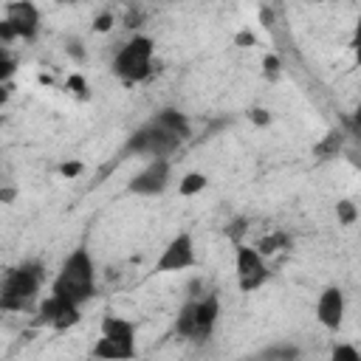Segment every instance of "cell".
Here are the masks:
<instances>
[{
    "instance_id": "6da1fadb",
    "label": "cell",
    "mask_w": 361,
    "mask_h": 361,
    "mask_svg": "<svg viewBox=\"0 0 361 361\" xmlns=\"http://www.w3.org/2000/svg\"><path fill=\"white\" fill-rule=\"evenodd\" d=\"M51 293L65 302H73V305H82L96 293V271H93L90 254L85 248H76L62 262V268L51 285Z\"/></svg>"
},
{
    "instance_id": "7a4b0ae2",
    "label": "cell",
    "mask_w": 361,
    "mask_h": 361,
    "mask_svg": "<svg viewBox=\"0 0 361 361\" xmlns=\"http://www.w3.org/2000/svg\"><path fill=\"white\" fill-rule=\"evenodd\" d=\"M39 282H42V268L37 262H23L17 271H8L3 282V293H0V307L23 310L39 290Z\"/></svg>"
},
{
    "instance_id": "3957f363",
    "label": "cell",
    "mask_w": 361,
    "mask_h": 361,
    "mask_svg": "<svg viewBox=\"0 0 361 361\" xmlns=\"http://www.w3.org/2000/svg\"><path fill=\"white\" fill-rule=\"evenodd\" d=\"M113 73L124 82H141L152 73V39L133 37L113 59Z\"/></svg>"
},
{
    "instance_id": "277c9868",
    "label": "cell",
    "mask_w": 361,
    "mask_h": 361,
    "mask_svg": "<svg viewBox=\"0 0 361 361\" xmlns=\"http://www.w3.org/2000/svg\"><path fill=\"white\" fill-rule=\"evenodd\" d=\"M183 138H178V135H172L169 130H164V127H158L155 121L152 124H147L144 130H138L133 138H130V144H127V149L130 152H138V155H152V158H166L178 144H180Z\"/></svg>"
},
{
    "instance_id": "5b68a950",
    "label": "cell",
    "mask_w": 361,
    "mask_h": 361,
    "mask_svg": "<svg viewBox=\"0 0 361 361\" xmlns=\"http://www.w3.org/2000/svg\"><path fill=\"white\" fill-rule=\"evenodd\" d=\"M195 265V243L189 234H178L169 240V245L164 248V254L155 262L158 274H172V271H183Z\"/></svg>"
},
{
    "instance_id": "8992f818",
    "label": "cell",
    "mask_w": 361,
    "mask_h": 361,
    "mask_svg": "<svg viewBox=\"0 0 361 361\" xmlns=\"http://www.w3.org/2000/svg\"><path fill=\"white\" fill-rule=\"evenodd\" d=\"M237 276H240V290H245V293L257 290L268 279V271H265L259 248H248V245L237 248Z\"/></svg>"
},
{
    "instance_id": "52a82bcc",
    "label": "cell",
    "mask_w": 361,
    "mask_h": 361,
    "mask_svg": "<svg viewBox=\"0 0 361 361\" xmlns=\"http://www.w3.org/2000/svg\"><path fill=\"white\" fill-rule=\"evenodd\" d=\"M166 180H169V161L166 158H152L130 180V192H135V195H158V192H164Z\"/></svg>"
},
{
    "instance_id": "ba28073f",
    "label": "cell",
    "mask_w": 361,
    "mask_h": 361,
    "mask_svg": "<svg viewBox=\"0 0 361 361\" xmlns=\"http://www.w3.org/2000/svg\"><path fill=\"white\" fill-rule=\"evenodd\" d=\"M39 322L42 324H51L56 330H65V327H73L79 322V305L73 302H65L59 296H48L42 305H39Z\"/></svg>"
},
{
    "instance_id": "9c48e42d",
    "label": "cell",
    "mask_w": 361,
    "mask_h": 361,
    "mask_svg": "<svg viewBox=\"0 0 361 361\" xmlns=\"http://www.w3.org/2000/svg\"><path fill=\"white\" fill-rule=\"evenodd\" d=\"M6 20L17 28V37L34 39L39 31V11L31 0H14L6 6Z\"/></svg>"
},
{
    "instance_id": "30bf717a",
    "label": "cell",
    "mask_w": 361,
    "mask_h": 361,
    "mask_svg": "<svg viewBox=\"0 0 361 361\" xmlns=\"http://www.w3.org/2000/svg\"><path fill=\"white\" fill-rule=\"evenodd\" d=\"M316 316L327 330H338L341 327V319H344V293H341V288L330 285V288L322 290L319 305H316Z\"/></svg>"
},
{
    "instance_id": "8fae6325",
    "label": "cell",
    "mask_w": 361,
    "mask_h": 361,
    "mask_svg": "<svg viewBox=\"0 0 361 361\" xmlns=\"http://www.w3.org/2000/svg\"><path fill=\"white\" fill-rule=\"evenodd\" d=\"M217 313H220L217 296L209 293L206 299L197 302V338H195V341H203V338L212 333V327H214V322H217Z\"/></svg>"
},
{
    "instance_id": "7c38bea8",
    "label": "cell",
    "mask_w": 361,
    "mask_h": 361,
    "mask_svg": "<svg viewBox=\"0 0 361 361\" xmlns=\"http://www.w3.org/2000/svg\"><path fill=\"white\" fill-rule=\"evenodd\" d=\"M90 353H93L96 358H133V355H135V344H130V341H116V338L102 336V338L93 344Z\"/></svg>"
},
{
    "instance_id": "4fadbf2b",
    "label": "cell",
    "mask_w": 361,
    "mask_h": 361,
    "mask_svg": "<svg viewBox=\"0 0 361 361\" xmlns=\"http://www.w3.org/2000/svg\"><path fill=\"white\" fill-rule=\"evenodd\" d=\"M158 127H164V130H169L172 135H178V138H189V121H186V116L180 113V110H172V107H166V110H161L155 118H152Z\"/></svg>"
},
{
    "instance_id": "5bb4252c",
    "label": "cell",
    "mask_w": 361,
    "mask_h": 361,
    "mask_svg": "<svg viewBox=\"0 0 361 361\" xmlns=\"http://www.w3.org/2000/svg\"><path fill=\"white\" fill-rule=\"evenodd\" d=\"M102 336H107V338H116V341H135V327H133V322H127V319H118V316H107L104 322H102Z\"/></svg>"
},
{
    "instance_id": "9a60e30c",
    "label": "cell",
    "mask_w": 361,
    "mask_h": 361,
    "mask_svg": "<svg viewBox=\"0 0 361 361\" xmlns=\"http://www.w3.org/2000/svg\"><path fill=\"white\" fill-rule=\"evenodd\" d=\"M175 330L183 338H197V302H189V305L180 307L178 322H175Z\"/></svg>"
},
{
    "instance_id": "2e32d148",
    "label": "cell",
    "mask_w": 361,
    "mask_h": 361,
    "mask_svg": "<svg viewBox=\"0 0 361 361\" xmlns=\"http://www.w3.org/2000/svg\"><path fill=\"white\" fill-rule=\"evenodd\" d=\"M203 189H206V175L203 172H189V175L180 178V195L192 197V195H197Z\"/></svg>"
},
{
    "instance_id": "e0dca14e",
    "label": "cell",
    "mask_w": 361,
    "mask_h": 361,
    "mask_svg": "<svg viewBox=\"0 0 361 361\" xmlns=\"http://www.w3.org/2000/svg\"><path fill=\"white\" fill-rule=\"evenodd\" d=\"M288 243H290V240H288V234H279V231H276V234L262 237L257 248H259V251H262V257H265V254H276L279 248H288Z\"/></svg>"
},
{
    "instance_id": "ac0fdd59",
    "label": "cell",
    "mask_w": 361,
    "mask_h": 361,
    "mask_svg": "<svg viewBox=\"0 0 361 361\" xmlns=\"http://www.w3.org/2000/svg\"><path fill=\"white\" fill-rule=\"evenodd\" d=\"M336 214H338V220L344 223V226H350V223H355V206L350 203V200H338V206H336Z\"/></svg>"
},
{
    "instance_id": "d6986e66",
    "label": "cell",
    "mask_w": 361,
    "mask_h": 361,
    "mask_svg": "<svg viewBox=\"0 0 361 361\" xmlns=\"http://www.w3.org/2000/svg\"><path fill=\"white\" fill-rule=\"evenodd\" d=\"M333 358H336V361H358V358H361V353H358L355 347L336 344V347H333Z\"/></svg>"
},
{
    "instance_id": "ffe728a7",
    "label": "cell",
    "mask_w": 361,
    "mask_h": 361,
    "mask_svg": "<svg viewBox=\"0 0 361 361\" xmlns=\"http://www.w3.org/2000/svg\"><path fill=\"white\" fill-rule=\"evenodd\" d=\"M338 147H341V141H338V133H330V135H327V141L316 144V155H333Z\"/></svg>"
},
{
    "instance_id": "44dd1931",
    "label": "cell",
    "mask_w": 361,
    "mask_h": 361,
    "mask_svg": "<svg viewBox=\"0 0 361 361\" xmlns=\"http://www.w3.org/2000/svg\"><path fill=\"white\" fill-rule=\"evenodd\" d=\"M262 355H268V358H296L299 350H296V347H271V350H265Z\"/></svg>"
},
{
    "instance_id": "7402d4cb",
    "label": "cell",
    "mask_w": 361,
    "mask_h": 361,
    "mask_svg": "<svg viewBox=\"0 0 361 361\" xmlns=\"http://www.w3.org/2000/svg\"><path fill=\"white\" fill-rule=\"evenodd\" d=\"M65 48H68V54H71L73 59H79V62L85 59V48H82V42H79L76 37H71V39L65 42Z\"/></svg>"
},
{
    "instance_id": "603a6c76",
    "label": "cell",
    "mask_w": 361,
    "mask_h": 361,
    "mask_svg": "<svg viewBox=\"0 0 361 361\" xmlns=\"http://www.w3.org/2000/svg\"><path fill=\"white\" fill-rule=\"evenodd\" d=\"M262 68H265V76H276L279 73V56H274V54H268L265 59H262Z\"/></svg>"
},
{
    "instance_id": "cb8c5ba5",
    "label": "cell",
    "mask_w": 361,
    "mask_h": 361,
    "mask_svg": "<svg viewBox=\"0 0 361 361\" xmlns=\"http://www.w3.org/2000/svg\"><path fill=\"white\" fill-rule=\"evenodd\" d=\"M79 172H82V164L79 161H68V164L59 166V175H65V178H76Z\"/></svg>"
},
{
    "instance_id": "d4e9b609",
    "label": "cell",
    "mask_w": 361,
    "mask_h": 361,
    "mask_svg": "<svg viewBox=\"0 0 361 361\" xmlns=\"http://www.w3.org/2000/svg\"><path fill=\"white\" fill-rule=\"evenodd\" d=\"M93 28L96 31H110L113 28V14H99L96 23H93Z\"/></svg>"
},
{
    "instance_id": "484cf974",
    "label": "cell",
    "mask_w": 361,
    "mask_h": 361,
    "mask_svg": "<svg viewBox=\"0 0 361 361\" xmlns=\"http://www.w3.org/2000/svg\"><path fill=\"white\" fill-rule=\"evenodd\" d=\"M0 37H3V42H11V39L17 37V28H14L8 20H3V23H0Z\"/></svg>"
},
{
    "instance_id": "4316f807",
    "label": "cell",
    "mask_w": 361,
    "mask_h": 361,
    "mask_svg": "<svg viewBox=\"0 0 361 361\" xmlns=\"http://www.w3.org/2000/svg\"><path fill=\"white\" fill-rule=\"evenodd\" d=\"M251 121H254V124H259V127H265V124L271 121V113H268V110H262V107H257V110H251Z\"/></svg>"
},
{
    "instance_id": "83f0119b",
    "label": "cell",
    "mask_w": 361,
    "mask_h": 361,
    "mask_svg": "<svg viewBox=\"0 0 361 361\" xmlns=\"http://www.w3.org/2000/svg\"><path fill=\"white\" fill-rule=\"evenodd\" d=\"M11 73H14V62H11V56H3V62H0V79L8 82Z\"/></svg>"
},
{
    "instance_id": "f1b7e54d",
    "label": "cell",
    "mask_w": 361,
    "mask_h": 361,
    "mask_svg": "<svg viewBox=\"0 0 361 361\" xmlns=\"http://www.w3.org/2000/svg\"><path fill=\"white\" fill-rule=\"evenodd\" d=\"M68 85H71V87H73V90H76L79 96H85V90H87V87H85V79H82L79 73H73V76L68 79Z\"/></svg>"
},
{
    "instance_id": "f546056e",
    "label": "cell",
    "mask_w": 361,
    "mask_h": 361,
    "mask_svg": "<svg viewBox=\"0 0 361 361\" xmlns=\"http://www.w3.org/2000/svg\"><path fill=\"white\" fill-rule=\"evenodd\" d=\"M234 42H237L240 48H248V45H254V34H251V31H240Z\"/></svg>"
},
{
    "instance_id": "4dcf8cb0",
    "label": "cell",
    "mask_w": 361,
    "mask_h": 361,
    "mask_svg": "<svg viewBox=\"0 0 361 361\" xmlns=\"http://www.w3.org/2000/svg\"><path fill=\"white\" fill-rule=\"evenodd\" d=\"M138 20H141V14H138V11H130L124 25H127V28H135V25H138Z\"/></svg>"
},
{
    "instance_id": "1f68e13d",
    "label": "cell",
    "mask_w": 361,
    "mask_h": 361,
    "mask_svg": "<svg viewBox=\"0 0 361 361\" xmlns=\"http://www.w3.org/2000/svg\"><path fill=\"white\" fill-rule=\"evenodd\" d=\"M240 231H243V220H234L231 228H228V234H231V237H240Z\"/></svg>"
},
{
    "instance_id": "d6a6232c",
    "label": "cell",
    "mask_w": 361,
    "mask_h": 361,
    "mask_svg": "<svg viewBox=\"0 0 361 361\" xmlns=\"http://www.w3.org/2000/svg\"><path fill=\"white\" fill-rule=\"evenodd\" d=\"M262 23H265V25H271V23H274V14H271L268 8H262Z\"/></svg>"
},
{
    "instance_id": "836d02e7",
    "label": "cell",
    "mask_w": 361,
    "mask_h": 361,
    "mask_svg": "<svg viewBox=\"0 0 361 361\" xmlns=\"http://www.w3.org/2000/svg\"><path fill=\"white\" fill-rule=\"evenodd\" d=\"M0 197H3V203H11V197H14V189H3V195H0Z\"/></svg>"
},
{
    "instance_id": "e575fe53",
    "label": "cell",
    "mask_w": 361,
    "mask_h": 361,
    "mask_svg": "<svg viewBox=\"0 0 361 361\" xmlns=\"http://www.w3.org/2000/svg\"><path fill=\"white\" fill-rule=\"evenodd\" d=\"M353 45H361V20H358V25H355V37H353Z\"/></svg>"
},
{
    "instance_id": "d590c367",
    "label": "cell",
    "mask_w": 361,
    "mask_h": 361,
    "mask_svg": "<svg viewBox=\"0 0 361 361\" xmlns=\"http://www.w3.org/2000/svg\"><path fill=\"white\" fill-rule=\"evenodd\" d=\"M355 127L361 130V104H358V110H355Z\"/></svg>"
},
{
    "instance_id": "8d00e7d4",
    "label": "cell",
    "mask_w": 361,
    "mask_h": 361,
    "mask_svg": "<svg viewBox=\"0 0 361 361\" xmlns=\"http://www.w3.org/2000/svg\"><path fill=\"white\" fill-rule=\"evenodd\" d=\"M355 62L361 65V45H355Z\"/></svg>"
},
{
    "instance_id": "74e56055",
    "label": "cell",
    "mask_w": 361,
    "mask_h": 361,
    "mask_svg": "<svg viewBox=\"0 0 361 361\" xmlns=\"http://www.w3.org/2000/svg\"><path fill=\"white\" fill-rule=\"evenodd\" d=\"M56 3H79V0H56Z\"/></svg>"
}]
</instances>
